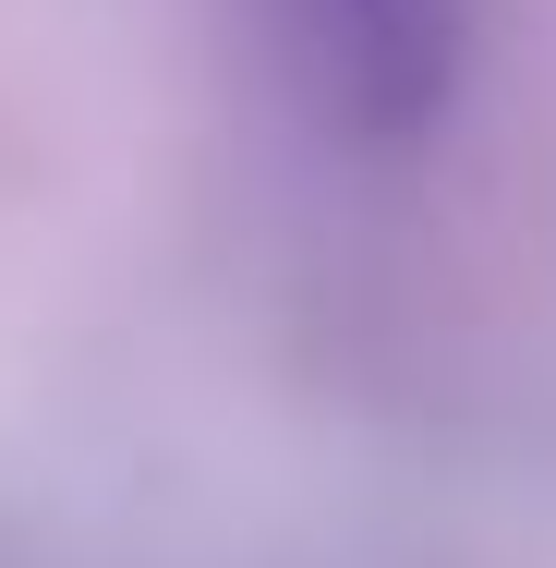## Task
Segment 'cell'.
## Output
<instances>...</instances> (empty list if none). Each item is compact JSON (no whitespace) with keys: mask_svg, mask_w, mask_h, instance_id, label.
I'll return each instance as SVG.
<instances>
[{"mask_svg":"<svg viewBox=\"0 0 556 568\" xmlns=\"http://www.w3.org/2000/svg\"><path fill=\"white\" fill-rule=\"evenodd\" d=\"M291 110L315 121L327 145L363 158H412L436 145L459 98H472V37L484 0H242Z\"/></svg>","mask_w":556,"mask_h":568,"instance_id":"cell-1","label":"cell"}]
</instances>
